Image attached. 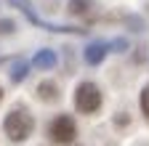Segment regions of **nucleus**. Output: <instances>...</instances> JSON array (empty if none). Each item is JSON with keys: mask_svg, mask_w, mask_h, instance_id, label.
Returning a JSON list of instances; mask_svg holds the SVG:
<instances>
[{"mask_svg": "<svg viewBox=\"0 0 149 146\" xmlns=\"http://www.w3.org/2000/svg\"><path fill=\"white\" fill-rule=\"evenodd\" d=\"M107 51H109V45H107V43H101V40L91 43V45L85 48V53H83V56H85V64H93V66L101 64V61H104V56H107Z\"/></svg>", "mask_w": 149, "mask_h": 146, "instance_id": "4", "label": "nucleus"}, {"mask_svg": "<svg viewBox=\"0 0 149 146\" xmlns=\"http://www.w3.org/2000/svg\"><path fill=\"white\" fill-rule=\"evenodd\" d=\"M48 136L56 141V143H72L74 138H77V125H74V120L69 114H59L51 125H48Z\"/></svg>", "mask_w": 149, "mask_h": 146, "instance_id": "3", "label": "nucleus"}, {"mask_svg": "<svg viewBox=\"0 0 149 146\" xmlns=\"http://www.w3.org/2000/svg\"><path fill=\"white\" fill-rule=\"evenodd\" d=\"M3 130H6V136L13 143L27 141L32 136V130H35V120L29 114V109L27 106H13L11 112L6 114V120H3Z\"/></svg>", "mask_w": 149, "mask_h": 146, "instance_id": "1", "label": "nucleus"}, {"mask_svg": "<svg viewBox=\"0 0 149 146\" xmlns=\"http://www.w3.org/2000/svg\"><path fill=\"white\" fill-rule=\"evenodd\" d=\"M93 8V0H67V11L74 16H83Z\"/></svg>", "mask_w": 149, "mask_h": 146, "instance_id": "7", "label": "nucleus"}, {"mask_svg": "<svg viewBox=\"0 0 149 146\" xmlns=\"http://www.w3.org/2000/svg\"><path fill=\"white\" fill-rule=\"evenodd\" d=\"M101 90L93 85V82H80L77 85V93H74V106H77V112L83 114H96L101 109Z\"/></svg>", "mask_w": 149, "mask_h": 146, "instance_id": "2", "label": "nucleus"}, {"mask_svg": "<svg viewBox=\"0 0 149 146\" xmlns=\"http://www.w3.org/2000/svg\"><path fill=\"white\" fill-rule=\"evenodd\" d=\"M37 98L45 101V104H53V101H59V85L51 82V80H43L40 85H37Z\"/></svg>", "mask_w": 149, "mask_h": 146, "instance_id": "5", "label": "nucleus"}, {"mask_svg": "<svg viewBox=\"0 0 149 146\" xmlns=\"http://www.w3.org/2000/svg\"><path fill=\"white\" fill-rule=\"evenodd\" d=\"M24 77H27V64H24V61H16L13 69H11V80H13V82H22Z\"/></svg>", "mask_w": 149, "mask_h": 146, "instance_id": "8", "label": "nucleus"}, {"mask_svg": "<svg viewBox=\"0 0 149 146\" xmlns=\"http://www.w3.org/2000/svg\"><path fill=\"white\" fill-rule=\"evenodd\" d=\"M56 61H59V59H56V53L53 51H37V56H35V66H40V69H53L56 66Z\"/></svg>", "mask_w": 149, "mask_h": 146, "instance_id": "6", "label": "nucleus"}, {"mask_svg": "<svg viewBox=\"0 0 149 146\" xmlns=\"http://www.w3.org/2000/svg\"><path fill=\"white\" fill-rule=\"evenodd\" d=\"M0 101H3V88H0Z\"/></svg>", "mask_w": 149, "mask_h": 146, "instance_id": "11", "label": "nucleus"}, {"mask_svg": "<svg viewBox=\"0 0 149 146\" xmlns=\"http://www.w3.org/2000/svg\"><path fill=\"white\" fill-rule=\"evenodd\" d=\"M141 109H144V114L149 120V85L144 88V93H141Z\"/></svg>", "mask_w": 149, "mask_h": 146, "instance_id": "10", "label": "nucleus"}, {"mask_svg": "<svg viewBox=\"0 0 149 146\" xmlns=\"http://www.w3.org/2000/svg\"><path fill=\"white\" fill-rule=\"evenodd\" d=\"M13 29H16V24L11 19H0V35H11Z\"/></svg>", "mask_w": 149, "mask_h": 146, "instance_id": "9", "label": "nucleus"}]
</instances>
